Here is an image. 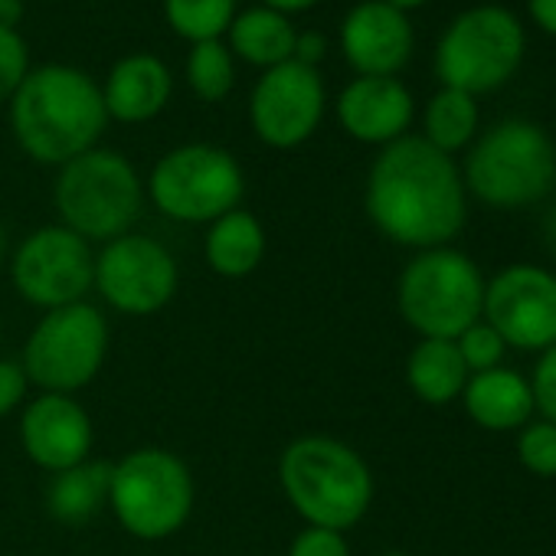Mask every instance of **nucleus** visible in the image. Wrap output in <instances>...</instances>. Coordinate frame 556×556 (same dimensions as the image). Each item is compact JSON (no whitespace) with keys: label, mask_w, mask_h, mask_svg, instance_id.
I'll return each instance as SVG.
<instances>
[{"label":"nucleus","mask_w":556,"mask_h":556,"mask_svg":"<svg viewBox=\"0 0 556 556\" xmlns=\"http://www.w3.org/2000/svg\"><path fill=\"white\" fill-rule=\"evenodd\" d=\"M286 556H351V543L348 533L341 530H328V527H302Z\"/></svg>","instance_id":"nucleus-30"},{"label":"nucleus","mask_w":556,"mask_h":556,"mask_svg":"<svg viewBox=\"0 0 556 556\" xmlns=\"http://www.w3.org/2000/svg\"><path fill=\"white\" fill-rule=\"evenodd\" d=\"M527 37L520 21L501 4L462 11L435 47V76L445 89L484 96L517 76Z\"/></svg>","instance_id":"nucleus-9"},{"label":"nucleus","mask_w":556,"mask_h":556,"mask_svg":"<svg viewBox=\"0 0 556 556\" xmlns=\"http://www.w3.org/2000/svg\"><path fill=\"white\" fill-rule=\"evenodd\" d=\"M465 413L478 429L488 432H514L523 429L536 406H533V390L530 380L507 367H494L484 374H471L468 387L462 393Z\"/></svg>","instance_id":"nucleus-19"},{"label":"nucleus","mask_w":556,"mask_h":556,"mask_svg":"<svg viewBox=\"0 0 556 556\" xmlns=\"http://www.w3.org/2000/svg\"><path fill=\"white\" fill-rule=\"evenodd\" d=\"M27 400H30V380L21 361L0 357V419L21 413Z\"/></svg>","instance_id":"nucleus-32"},{"label":"nucleus","mask_w":556,"mask_h":556,"mask_svg":"<svg viewBox=\"0 0 556 556\" xmlns=\"http://www.w3.org/2000/svg\"><path fill=\"white\" fill-rule=\"evenodd\" d=\"M30 73V53L17 30H0V102H11Z\"/></svg>","instance_id":"nucleus-29"},{"label":"nucleus","mask_w":556,"mask_h":556,"mask_svg":"<svg viewBox=\"0 0 556 556\" xmlns=\"http://www.w3.org/2000/svg\"><path fill=\"white\" fill-rule=\"evenodd\" d=\"M4 258H8V229L0 223V268H4Z\"/></svg>","instance_id":"nucleus-38"},{"label":"nucleus","mask_w":556,"mask_h":556,"mask_svg":"<svg viewBox=\"0 0 556 556\" xmlns=\"http://www.w3.org/2000/svg\"><path fill=\"white\" fill-rule=\"evenodd\" d=\"M226 37H229L226 47L232 50V56H239L242 63L258 66L265 73L271 66H282L292 60L299 30L292 27V21L286 14L258 4V8L236 14Z\"/></svg>","instance_id":"nucleus-22"},{"label":"nucleus","mask_w":556,"mask_h":556,"mask_svg":"<svg viewBox=\"0 0 556 556\" xmlns=\"http://www.w3.org/2000/svg\"><path fill=\"white\" fill-rule=\"evenodd\" d=\"M380 556H409V553H403V549H387V553H380Z\"/></svg>","instance_id":"nucleus-39"},{"label":"nucleus","mask_w":556,"mask_h":556,"mask_svg":"<svg viewBox=\"0 0 556 556\" xmlns=\"http://www.w3.org/2000/svg\"><path fill=\"white\" fill-rule=\"evenodd\" d=\"M390 8H396V11H416V8H422V4H429V0H387Z\"/></svg>","instance_id":"nucleus-37"},{"label":"nucleus","mask_w":556,"mask_h":556,"mask_svg":"<svg viewBox=\"0 0 556 556\" xmlns=\"http://www.w3.org/2000/svg\"><path fill=\"white\" fill-rule=\"evenodd\" d=\"M109 318L99 305L79 302L43 312L24 341L21 367L37 393L76 396L96 383L109 361Z\"/></svg>","instance_id":"nucleus-8"},{"label":"nucleus","mask_w":556,"mask_h":556,"mask_svg":"<svg viewBox=\"0 0 556 556\" xmlns=\"http://www.w3.org/2000/svg\"><path fill=\"white\" fill-rule=\"evenodd\" d=\"M187 83L200 102H223L236 86V56L223 40L193 43L187 56Z\"/></svg>","instance_id":"nucleus-25"},{"label":"nucleus","mask_w":556,"mask_h":556,"mask_svg":"<svg viewBox=\"0 0 556 556\" xmlns=\"http://www.w3.org/2000/svg\"><path fill=\"white\" fill-rule=\"evenodd\" d=\"M8 268L21 302L40 312H56L66 305L89 302L96 249L73 229L50 223L17 242Z\"/></svg>","instance_id":"nucleus-12"},{"label":"nucleus","mask_w":556,"mask_h":556,"mask_svg":"<svg viewBox=\"0 0 556 556\" xmlns=\"http://www.w3.org/2000/svg\"><path fill=\"white\" fill-rule=\"evenodd\" d=\"M462 180L494 210L530 206L556 184V144L540 125L507 118L471 144Z\"/></svg>","instance_id":"nucleus-7"},{"label":"nucleus","mask_w":556,"mask_h":556,"mask_svg":"<svg viewBox=\"0 0 556 556\" xmlns=\"http://www.w3.org/2000/svg\"><path fill=\"white\" fill-rule=\"evenodd\" d=\"M17 439L24 455L47 475H60L92 458L96 426L76 396L34 393L17 416Z\"/></svg>","instance_id":"nucleus-15"},{"label":"nucleus","mask_w":556,"mask_h":556,"mask_svg":"<svg viewBox=\"0 0 556 556\" xmlns=\"http://www.w3.org/2000/svg\"><path fill=\"white\" fill-rule=\"evenodd\" d=\"M481 318L507 348L543 354L556 344V275L533 262L501 268L484 286Z\"/></svg>","instance_id":"nucleus-14"},{"label":"nucleus","mask_w":556,"mask_h":556,"mask_svg":"<svg viewBox=\"0 0 556 556\" xmlns=\"http://www.w3.org/2000/svg\"><path fill=\"white\" fill-rule=\"evenodd\" d=\"M278 488L305 527L354 530L374 504L367 458L334 435H299L278 455Z\"/></svg>","instance_id":"nucleus-3"},{"label":"nucleus","mask_w":556,"mask_h":556,"mask_svg":"<svg viewBox=\"0 0 556 556\" xmlns=\"http://www.w3.org/2000/svg\"><path fill=\"white\" fill-rule=\"evenodd\" d=\"M455 348H458V354H462L468 374H484V370L501 367L504 351H507V344L501 341V334H497L484 318L475 321L468 331H462V334L455 338Z\"/></svg>","instance_id":"nucleus-28"},{"label":"nucleus","mask_w":556,"mask_h":556,"mask_svg":"<svg viewBox=\"0 0 556 556\" xmlns=\"http://www.w3.org/2000/svg\"><path fill=\"white\" fill-rule=\"evenodd\" d=\"M177 289L180 265L174 252L148 232H125L96 252L92 292L115 315L151 318L174 302Z\"/></svg>","instance_id":"nucleus-11"},{"label":"nucleus","mask_w":556,"mask_h":556,"mask_svg":"<svg viewBox=\"0 0 556 556\" xmlns=\"http://www.w3.org/2000/svg\"><path fill=\"white\" fill-rule=\"evenodd\" d=\"M364 206L380 236L406 249L448 245L468 216V190L458 164L422 135H403L380 148Z\"/></svg>","instance_id":"nucleus-1"},{"label":"nucleus","mask_w":556,"mask_h":556,"mask_svg":"<svg viewBox=\"0 0 556 556\" xmlns=\"http://www.w3.org/2000/svg\"><path fill=\"white\" fill-rule=\"evenodd\" d=\"M144 193L161 216L187 226H210L242 203L245 174L229 151L193 141L157 157L144 180Z\"/></svg>","instance_id":"nucleus-10"},{"label":"nucleus","mask_w":556,"mask_h":556,"mask_svg":"<svg viewBox=\"0 0 556 556\" xmlns=\"http://www.w3.org/2000/svg\"><path fill=\"white\" fill-rule=\"evenodd\" d=\"M325 56H328V40H325V34H318V30L299 34L295 53H292L295 63H302V66H308V70H318V63H321Z\"/></svg>","instance_id":"nucleus-33"},{"label":"nucleus","mask_w":556,"mask_h":556,"mask_svg":"<svg viewBox=\"0 0 556 556\" xmlns=\"http://www.w3.org/2000/svg\"><path fill=\"white\" fill-rule=\"evenodd\" d=\"M478 135V102L468 92L458 89H439L422 115V138L442 151V154H455L462 148H468Z\"/></svg>","instance_id":"nucleus-24"},{"label":"nucleus","mask_w":556,"mask_h":556,"mask_svg":"<svg viewBox=\"0 0 556 556\" xmlns=\"http://www.w3.org/2000/svg\"><path fill=\"white\" fill-rule=\"evenodd\" d=\"M484 286L471 255L452 245L422 249L396 278V312L419 338L455 341L481 321Z\"/></svg>","instance_id":"nucleus-6"},{"label":"nucleus","mask_w":556,"mask_h":556,"mask_svg":"<svg viewBox=\"0 0 556 556\" xmlns=\"http://www.w3.org/2000/svg\"><path fill=\"white\" fill-rule=\"evenodd\" d=\"M530 390H533V406L540 419L556 426V344L540 354L533 377H530Z\"/></svg>","instance_id":"nucleus-31"},{"label":"nucleus","mask_w":556,"mask_h":556,"mask_svg":"<svg viewBox=\"0 0 556 556\" xmlns=\"http://www.w3.org/2000/svg\"><path fill=\"white\" fill-rule=\"evenodd\" d=\"M268 239L255 213L236 206L203 232V262L219 278H249L265 258Z\"/></svg>","instance_id":"nucleus-20"},{"label":"nucleus","mask_w":556,"mask_h":556,"mask_svg":"<svg viewBox=\"0 0 556 556\" xmlns=\"http://www.w3.org/2000/svg\"><path fill=\"white\" fill-rule=\"evenodd\" d=\"M193 504L197 484L177 452L138 445L112 462L109 510L128 536L141 543L170 540L190 523Z\"/></svg>","instance_id":"nucleus-4"},{"label":"nucleus","mask_w":556,"mask_h":556,"mask_svg":"<svg viewBox=\"0 0 556 556\" xmlns=\"http://www.w3.org/2000/svg\"><path fill=\"white\" fill-rule=\"evenodd\" d=\"M318 0H262V8H268V11H278V14H299V11H308V8H315Z\"/></svg>","instance_id":"nucleus-36"},{"label":"nucleus","mask_w":556,"mask_h":556,"mask_svg":"<svg viewBox=\"0 0 556 556\" xmlns=\"http://www.w3.org/2000/svg\"><path fill=\"white\" fill-rule=\"evenodd\" d=\"M24 21V0H0V30H17Z\"/></svg>","instance_id":"nucleus-35"},{"label":"nucleus","mask_w":556,"mask_h":556,"mask_svg":"<svg viewBox=\"0 0 556 556\" xmlns=\"http://www.w3.org/2000/svg\"><path fill=\"white\" fill-rule=\"evenodd\" d=\"M413 24L387 0H364L341 24V50L357 76H396L413 56Z\"/></svg>","instance_id":"nucleus-16"},{"label":"nucleus","mask_w":556,"mask_h":556,"mask_svg":"<svg viewBox=\"0 0 556 556\" xmlns=\"http://www.w3.org/2000/svg\"><path fill=\"white\" fill-rule=\"evenodd\" d=\"M413 115V92L396 76H357L338 96V122L361 144L387 148L400 141L409 131Z\"/></svg>","instance_id":"nucleus-17"},{"label":"nucleus","mask_w":556,"mask_h":556,"mask_svg":"<svg viewBox=\"0 0 556 556\" xmlns=\"http://www.w3.org/2000/svg\"><path fill=\"white\" fill-rule=\"evenodd\" d=\"M148 203L144 180L135 164L109 148H92L60 167L53 184V206L60 226L92 242H112L135 232Z\"/></svg>","instance_id":"nucleus-5"},{"label":"nucleus","mask_w":556,"mask_h":556,"mask_svg":"<svg viewBox=\"0 0 556 556\" xmlns=\"http://www.w3.org/2000/svg\"><path fill=\"white\" fill-rule=\"evenodd\" d=\"M517 462L536 478H556V426L530 419L517 435Z\"/></svg>","instance_id":"nucleus-27"},{"label":"nucleus","mask_w":556,"mask_h":556,"mask_svg":"<svg viewBox=\"0 0 556 556\" xmlns=\"http://www.w3.org/2000/svg\"><path fill=\"white\" fill-rule=\"evenodd\" d=\"M170 92L174 79L167 63L151 53H131L112 66L102 86V102L109 118L122 125H144L164 112Z\"/></svg>","instance_id":"nucleus-18"},{"label":"nucleus","mask_w":556,"mask_h":556,"mask_svg":"<svg viewBox=\"0 0 556 556\" xmlns=\"http://www.w3.org/2000/svg\"><path fill=\"white\" fill-rule=\"evenodd\" d=\"M468 367L455 348V341L419 338V344L406 357V383L413 396L426 406H448L462 400L468 387Z\"/></svg>","instance_id":"nucleus-23"},{"label":"nucleus","mask_w":556,"mask_h":556,"mask_svg":"<svg viewBox=\"0 0 556 556\" xmlns=\"http://www.w3.org/2000/svg\"><path fill=\"white\" fill-rule=\"evenodd\" d=\"M325 79L295 60L258 76L249 96V125L255 138L275 151L305 144L325 118Z\"/></svg>","instance_id":"nucleus-13"},{"label":"nucleus","mask_w":556,"mask_h":556,"mask_svg":"<svg viewBox=\"0 0 556 556\" xmlns=\"http://www.w3.org/2000/svg\"><path fill=\"white\" fill-rule=\"evenodd\" d=\"M109 478L112 462L89 458L60 475H50L47 484V514L63 527H86L109 507Z\"/></svg>","instance_id":"nucleus-21"},{"label":"nucleus","mask_w":556,"mask_h":556,"mask_svg":"<svg viewBox=\"0 0 556 556\" xmlns=\"http://www.w3.org/2000/svg\"><path fill=\"white\" fill-rule=\"evenodd\" d=\"M109 125L102 86L66 63L37 66L11 99V128L21 151L50 167L99 148Z\"/></svg>","instance_id":"nucleus-2"},{"label":"nucleus","mask_w":556,"mask_h":556,"mask_svg":"<svg viewBox=\"0 0 556 556\" xmlns=\"http://www.w3.org/2000/svg\"><path fill=\"white\" fill-rule=\"evenodd\" d=\"M527 14L543 34L556 37V0H527Z\"/></svg>","instance_id":"nucleus-34"},{"label":"nucleus","mask_w":556,"mask_h":556,"mask_svg":"<svg viewBox=\"0 0 556 556\" xmlns=\"http://www.w3.org/2000/svg\"><path fill=\"white\" fill-rule=\"evenodd\" d=\"M164 17L190 43L219 40L236 17V0H164Z\"/></svg>","instance_id":"nucleus-26"}]
</instances>
